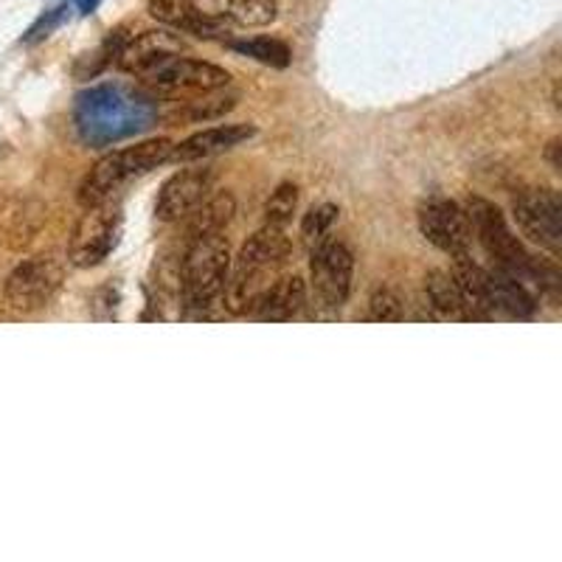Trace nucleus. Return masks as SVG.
Here are the masks:
<instances>
[{"label": "nucleus", "mask_w": 562, "mask_h": 562, "mask_svg": "<svg viewBox=\"0 0 562 562\" xmlns=\"http://www.w3.org/2000/svg\"><path fill=\"white\" fill-rule=\"evenodd\" d=\"M405 318V304L403 295L391 288H378L369 299V313L366 321H374V324H400Z\"/></svg>", "instance_id": "393cba45"}, {"label": "nucleus", "mask_w": 562, "mask_h": 562, "mask_svg": "<svg viewBox=\"0 0 562 562\" xmlns=\"http://www.w3.org/2000/svg\"><path fill=\"white\" fill-rule=\"evenodd\" d=\"M186 52V43L169 29H149V32L130 34L124 48L115 57V65L124 70V74H133V77H144L153 68H158L160 63L167 59L180 57Z\"/></svg>", "instance_id": "9b49d317"}, {"label": "nucleus", "mask_w": 562, "mask_h": 562, "mask_svg": "<svg viewBox=\"0 0 562 562\" xmlns=\"http://www.w3.org/2000/svg\"><path fill=\"white\" fill-rule=\"evenodd\" d=\"M279 14V0H225V20L245 29L270 26Z\"/></svg>", "instance_id": "412c9836"}, {"label": "nucleus", "mask_w": 562, "mask_h": 562, "mask_svg": "<svg viewBox=\"0 0 562 562\" xmlns=\"http://www.w3.org/2000/svg\"><path fill=\"white\" fill-rule=\"evenodd\" d=\"M254 135V124H217V127L200 130V133L175 144L169 160H175V164H194V160L211 158V155L228 153V149L239 147V144L250 140Z\"/></svg>", "instance_id": "ddd939ff"}, {"label": "nucleus", "mask_w": 562, "mask_h": 562, "mask_svg": "<svg viewBox=\"0 0 562 562\" xmlns=\"http://www.w3.org/2000/svg\"><path fill=\"white\" fill-rule=\"evenodd\" d=\"M234 108V99H211V102H194L189 110V119L200 122V119H214V115H223Z\"/></svg>", "instance_id": "bb28decb"}, {"label": "nucleus", "mask_w": 562, "mask_h": 562, "mask_svg": "<svg viewBox=\"0 0 562 562\" xmlns=\"http://www.w3.org/2000/svg\"><path fill=\"white\" fill-rule=\"evenodd\" d=\"M153 119L155 110L149 108L147 99L133 97L122 88H110V85L88 90L77 104L79 133L88 144H110L115 138L138 133L149 127Z\"/></svg>", "instance_id": "f03ea898"}, {"label": "nucleus", "mask_w": 562, "mask_h": 562, "mask_svg": "<svg viewBox=\"0 0 562 562\" xmlns=\"http://www.w3.org/2000/svg\"><path fill=\"white\" fill-rule=\"evenodd\" d=\"M237 214V200L231 192H220L214 198L203 200L198 209H192L186 214V243L192 239L209 237V234H223L225 225L234 220Z\"/></svg>", "instance_id": "6ab92c4d"}, {"label": "nucleus", "mask_w": 562, "mask_h": 562, "mask_svg": "<svg viewBox=\"0 0 562 562\" xmlns=\"http://www.w3.org/2000/svg\"><path fill=\"white\" fill-rule=\"evenodd\" d=\"M515 223L529 243L562 254V198L554 189H526L515 198Z\"/></svg>", "instance_id": "0eeeda50"}, {"label": "nucleus", "mask_w": 562, "mask_h": 562, "mask_svg": "<svg viewBox=\"0 0 562 562\" xmlns=\"http://www.w3.org/2000/svg\"><path fill=\"white\" fill-rule=\"evenodd\" d=\"M65 279V268L54 256H34L20 262L7 279V301L18 313L43 310L57 295Z\"/></svg>", "instance_id": "1a4fd4ad"}, {"label": "nucleus", "mask_w": 562, "mask_h": 562, "mask_svg": "<svg viewBox=\"0 0 562 562\" xmlns=\"http://www.w3.org/2000/svg\"><path fill=\"white\" fill-rule=\"evenodd\" d=\"M231 270V248L223 234L192 239L180 259V295L189 313L209 315V310L223 299L225 279Z\"/></svg>", "instance_id": "20e7f679"}, {"label": "nucleus", "mask_w": 562, "mask_h": 562, "mask_svg": "<svg viewBox=\"0 0 562 562\" xmlns=\"http://www.w3.org/2000/svg\"><path fill=\"white\" fill-rule=\"evenodd\" d=\"M74 3H77V9L82 14H90V12H93V9L99 7V0H74Z\"/></svg>", "instance_id": "c85d7f7f"}, {"label": "nucleus", "mask_w": 562, "mask_h": 562, "mask_svg": "<svg viewBox=\"0 0 562 562\" xmlns=\"http://www.w3.org/2000/svg\"><path fill=\"white\" fill-rule=\"evenodd\" d=\"M486 270V290H490L492 310H501L509 318H531L537 310L535 295L529 293L524 281H518L512 273L501 270L498 265H492Z\"/></svg>", "instance_id": "f3484780"}, {"label": "nucleus", "mask_w": 562, "mask_h": 562, "mask_svg": "<svg viewBox=\"0 0 562 562\" xmlns=\"http://www.w3.org/2000/svg\"><path fill=\"white\" fill-rule=\"evenodd\" d=\"M122 234V205L115 200L88 205L70 234L68 259L74 268H97L113 254Z\"/></svg>", "instance_id": "39448f33"}, {"label": "nucleus", "mask_w": 562, "mask_h": 562, "mask_svg": "<svg viewBox=\"0 0 562 562\" xmlns=\"http://www.w3.org/2000/svg\"><path fill=\"white\" fill-rule=\"evenodd\" d=\"M351 276H355V254L340 239H324L313 248L310 262V281L313 293L324 310H340L351 293Z\"/></svg>", "instance_id": "423d86ee"}, {"label": "nucleus", "mask_w": 562, "mask_h": 562, "mask_svg": "<svg viewBox=\"0 0 562 562\" xmlns=\"http://www.w3.org/2000/svg\"><path fill=\"white\" fill-rule=\"evenodd\" d=\"M338 214L340 211L335 203L313 205V209L304 214V220H301V239H304V245H307V248H315V245L324 243V239L329 237L333 225L338 223Z\"/></svg>", "instance_id": "5701e85b"}, {"label": "nucleus", "mask_w": 562, "mask_h": 562, "mask_svg": "<svg viewBox=\"0 0 562 562\" xmlns=\"http://www.w3.org/2000/svg\"><path fill=\"white\" fill-rule=\"evenodd\" d=\"M560 138H554L549 144V149H546V158H549V164H551V169H554V172H560L562 169V164H560Z\"/></svg>", "instance_id": "cd10ccee"}, {"label": "nucleus", "mask_w": 562, "mask_h": 562, "mask_svg": "<svg viewBox=\"0 0 562 562\" xmlns=\"http://www.w3.org/2000/svg\"><path fill=\"white\" fill-rule=\"evenodd\" d=\"M425 295H428L430 307L450 321H473L470 310H467L464 299H461L459 288H456L453 276L448 270H430L425 276Z\"/></svg>", "instance_id": "aec40b11"}, {"label": "nucleus", "mask_w": 562, "mask_h": 562, "mask_svg": "<svg viewBox=\"0 0 562 562\" xmlns=\"http://www.w3.org/2000/svg\"><path fill=\"white\" fill-rule=\"evenodd\" d=\"M467 220L470 228L475 231L481 248L492 259V265H498L501 270L512 273L518 281H535L540 290H549L560 284V273L554 265L540 262L537 256L526 250V245L512 234L509 223H506L504 211L495 203L484 198H470L467 200Z\"/></svg>", "instance_id": "f257e3e1"}, {"label": "nucleus", "mask_w": 562, "mask_h": 562, "mask_svg": "<svg viewBox=\"0 0 562 562\" xmlns=\"http://www.w3.org/2000/svg\"><path fill=\"white\" fill-rule=\"evenodd\" d=\"M175 140L169 138H153L140 140L135 147L113 149V153L104 155L102 160L93 164L85 180L79 183L77 200L82 209L88 205L104 203V200H113V194L122 189L124 183H130L138 175H147L153 169H158L160 164H167L172 158Z\"/></svg>", "instance_id": "7ed1b4c3"}, {"label": "nucleus", "mask_w": 562, "mask_h": 562, "mask_svg": "<svg viewBox=\"0 0 562 562\" xmlns=\"http://www.w3.org/2000/svg\"><path fill=\"white\" fill-rule=\"evenodd\" d=\"M149 14L178 32L194 34L200 40H228L231 29L225 26L228 20H209L194 18L189 0H149Z\"/></svg>", "instance_id": "dca6fc26"}, {"label": "nucleus", "mask_w": 562, "mask_h": 562, "mask_svg": "<svg viewBox=\"0 0 562 562\" xmlns=\"http://www.w3.org/2000/svg\"><path fill=\"white\" fill-rule=\"evenodd\" d=\"M419 231L434 248L450 256H461L470 250V220L459 203L448 198H428L419 205Z\"/></svg>", "instance_id": "9d476101"}, {"label": "nucleus", "mask_w": 562, "mask_h": 562, "mask_svg": "<svg viewBox=\"0 0 562 562\" xmlns=\"http://www.w3.org/2000/svg\"><path fill=\"white\" fill-rule=\"evenodd\" d=\"M290 250H293V243H290V237L284 234V228H281V225L265 223L262 228L256 231L254 237L243 245V250H239L237 262L234 265L270 276L288 262Z\"/></svg>", "instance_id": "2eb2a0df"}, {"label": "nucleus", "mask_w": 562, "mask_h": 562, "mask_svg": "<svg viewBox=\"0 0 562 562\" xmlns=\"http://www.w3.org/2000/svg\"><path fill=\"white\" fill-rule=\"evenodd\" d=\"M65 12H68V9L65 7H57V9H48V12L43 14V18L37 20V23H34L32 29H29V34H26V43H37V40H43V37H48V34L54 32V29L59 26V23H63V18H65Z\"/></svg>", "instance_id": "a878e982"}, {"label": "nucleus", "mask_w": 562, "mask_h": 562, "mask_svg": "<svg viewBox=\"0 0 562 562\" xmlns=\"http://www.w3.org/2000/svg\"><path fill=\"white\" fill-rule=\"evenodd\" d=\"M228 48L245 54V57L256 59V63L270 65V68H288L293 52L281 40L273 37H254V40H228Z\"/></svg>", "instance_id": "4be33fe9"}, {"label": "nucleus", "mask_w": 562, "mask_h": 562, "mask_svg": "<svg viewBox=\"0 0 562 562\" xmlns=\"http://www.w3.org/2000/svg\"><path fill=\"white\" fill-rule=\"evenodd\" d=\"M304 301H307V284L301 276H281L273 284L262 290V295L256 299L254 315L256 321H270V324H284V321H293L295 315L304 310Z\"/></svg>", "instance_id": "4468645a"}, {"label": "nucleus", "mask_w": 562, "mask_h": 562, "mask_svg": "<svg viewBox=\"0 0 562 562\" xmlns=\"http://www.w3.org/2000/svg\"><path fill=\"white\" fill-rule=\"evenodd\" d=\"M295 209H299V186L279 183L276 192L268 198V203H265V223L284 228L293 220Z\"/></svg>", "instance_id": "b1692460"}, {"label": "nucleus", "mask_w": 562, "mask_h": 562, "mask_svg": "<svg viewBox=\"0 0 562 562\" xmlns=\"http://www.w3.org/2000/svg\"><path fill=\"white\" fill-rule=\"evenodd\" d=\"M214 172L211 169H183L175 172L167 183L160 186L158 203H155V217L160 223H178L192 209H198L211 192Z\"/></svg>", "instance_id": "f8f14e48"}, {"label": "nucleus", "mask_w": 562, "mask_h": 562, "mask_svg": "<svg viewBox=\"0 0 562 562\" xmlns=\"http://www.w3.org/2000/svg\"><path fill=\"white\" fill-rule=\"evenodd\" d=\"M140 79L144 85L158 90L160 97H183V93H214L220 88H228L231 74L220 65L203 63V59L172 57Z\"/></svg>", "instance_id": "6e6552de"}, {"label": "nucleus", "mask_w": 562, "mask_h": 562, "mask_svg": "<svg viewBox=\"0 0 562 562\" xmlns=\"http://www.w3.org/2000/svg\"><path fill=\"white\" fill-rule=\"evenodd\" d=\"M453 276L456 288H459L461 299H464L467 310H470V318L473 321H490L492 318V301H490V290H486V270L481 265H475L470 259V254L453 256Z\"/></svg>", "instance_id": "a211bd4d"}]
</instances>
